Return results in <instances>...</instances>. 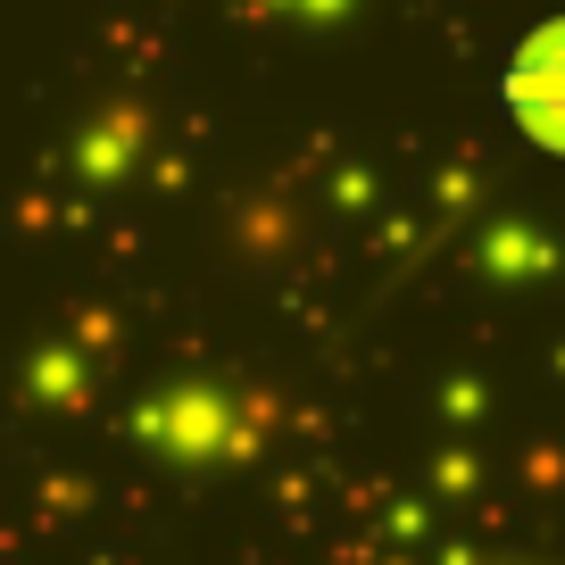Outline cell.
Masks as SVG:
<instances>
[{"label": "cell", "mask_w": 565, "mask_h": 565, "mask_svg": "<svg viewBox=\"0 0 565 565\" xmlns=\"http://www.w3.org/2000/svg\"><path fill=\"white\" fill-rule=\"evenodd\" d=\"M508 100H515V125H524L532 141L565 150V25H541V34L524 42V58H515V75H508Z\"/></svg>", "instance_id": "1"}]
</instances>
